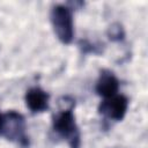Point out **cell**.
Segmentation results:
<instances>
[{
  "label": "cell",
  "instance_id": "cell-3",
  "mask_svg": "<svg viewBox=\"0 0 148 148\" xmlns=\"http://www.w3.org/2000/svg\"><path fill=\"white\" fill-rule=\"evenodd\" d=\"M1 134L7 140L15 142L23 148L29 147V136L25 133L24 117L16 111L12 110L2 114Z\"/></svg>",
  "mask_w": 148,
  "mask_h": 148
},
{
  "label": "cell",
  "instance_id": "cell-5",
  "mask_svg": "<svg viewBox=\"0 0 148 148\" xmlns=\"http://www.w3.org/2000/svg\"><path fill=\"white\" fill-rule=\"evenodd\" d=\"M118 89L119 80L117 79L114 73L109 69H102L95 87L97 95L102 96L103 98H108L113 95H117Z\"/></svg>",
  "mask_w": 148,
  "mask_h": 148
},
{
  "label": "cell",
  "instance_id": "cell-1",
  "mask_svg": "<svg viewBox=\"0 0 148 148\" xmlns=\"http://www.w3.org/2000/svg\"><path fill=\"white\" fill-rule=\"evenodd\" d=\"M73 108L74 102L56 113L52 118V128L59 136L66 140L71 148H80L81 134L75 121Z\"/></svg>",
  "mask_w": 148,
  "mask_h": 148
},
{
  "label": "cell",
  "instance_id": "cell-8",
  "mask_svg": "<svg viewBox=\"0 0 148 148\" xmlns=\"http://www.w3.org/2000/svg\"><path fill=\"white\" fill-rule=\"evenodd\" d=\"M79 47H80V50H81V52L83 54H89V53L99 54L103 51V49L101 47L99 44L90 42L89 39H81L79 42Z\"/></svg>",
  "mask_w": 148,
  "mask_h": 148
},
{
  "label": "cell",
  "instance_id": "cell-4",
  "mask_svg": "<svg viewBox=\"0 0 148 148\" xmlns=\"http://www.w3.org/2000/svg\"><path fill=\"white\" fill-rule=\"evenodd\" d=\"M128 109V98L124 95H113L104 98L98 105V112L104 118L120 121L124 119Z\"/></svg>",
  "mask_w": 148,
  "mask_h": 148
},
{
  "label": "cell",
  "instance_id": "cell-2",
  "mask_svg": "<svg viewBox=\"0 0 148 148\" xmlns=\"http://www.w3.org/2000/svg\"><path fill=\"white\" fill-rule=\"evenodd\" d=\"M51 23L58 39L64 44H71L74 37L73 9L65 5H57L51 10Z\"/></svg>",
  "mask_w": 148,
  "mask_h": 148
},
{
  "label": "cell",
  "instance_id": "cell-9",
  "mask_svg": "<svg viewBox=\"0 0 148 148\" xmlns=\"http://www.w3.org/2000/svg\"><path fill=\"white\" fill-rule=\"evenodd\" d=\"M1 128H2V114L0 113V134H1Z\"/></svg>",
  "mask_w": 148,
  "mask_h": 148
},
{
  "label": "cell",
  "instance_id": "cell-6",
  "mask_svg": "<svg viewBox=\"0 0 148 148\" xmlns=\"http://www.w3.org/2000/svg\"><path fill=\"white\" fill-rule=\"evenodd\" d=\"M50 95L39 87L30 88L25 94V104L32 113L44 112L49 109Z\"/></svg>",
  "mask_w": 148,
  "mask_h": 148
},
{
  "label": "cell",
  "instance_id": "cell-7",
  "mask_svg": "<svg viewBox=\"0 0 148 148\" xmlns=\"http://www.w3.org/2000/svg\"><path fill=\"white\" fill-rule=\"evenodd\" d=\"M106 35L111 42H120L125 38V30L120 23H112L106 31Z\"/></svg>",
  "mask_w": 148,
  "mask_h": 148
}]
</instances>
